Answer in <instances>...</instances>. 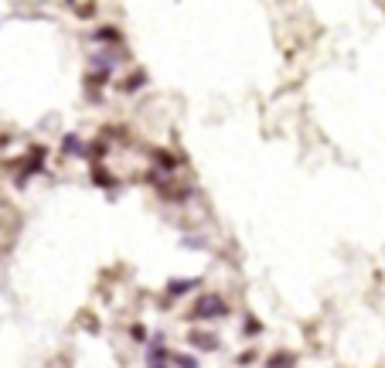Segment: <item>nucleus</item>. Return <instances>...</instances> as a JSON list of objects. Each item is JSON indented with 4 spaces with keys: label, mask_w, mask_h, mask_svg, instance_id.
Returning <instances> with one entry per match:
<instances>
[{
    "label": "nucleus",
    "mask_w": 385,
    "mask_h": 368,
    "mask_svg": "<svg viewBox=\"0 0 385 368\" xmlns=\"http://www.w3.org/2000/svg\"><path fill=\"white\" fill-rule=\"evenodd\" d=\"M188 317L191 321H222V317H229V300L222 293H201Z\"/></svg>",
    "instance_id": "obj_1"
},
{
    "label": "nucleus",
    "mask_w": 385,
    "mask_h": 368,
    "mask_svg": "<svg viewBox=\"0 0 385 368\" xmlns=\"http://www.w3.org/2000/svg\"><path fill=\"white\" fill-rule=\"evenodd\" d=\"M44 154H48V150H44L41 143H35V147L28 150V161H24V170H21V177H17V188H24L28 177H35V174L44 170Z\"/></svg>",
    "instance_id": "obj_2"
},
{
    "label": "nucleus",
    "mask_w": 385,
    "mask_h": 368,
    "mask_svg": "<svg viewBox=\"0 0 385 368\" xmlns=\"http://www.w3.org/2000/svg\"><path fill=\"white\" fill-rule=\"evenodd\" d=\"M144 358H147V365H151V368H171V351L164 348V341H160V338H154V341L147 344Z\"/></svg>",
    "instance_id": "obj_3"
},
{
    "label": "nucleus",
    "mask_w": 385,
    "mask_h": 368,
    "mask_svg": "<svg viewBox=\"0 0 385 368\" xmlns=\"http://www.w3.org/2000/svg\"><path fill=\"white\" fill-rule=\"evenodd\" d=\"M191 290H198V277L171 280V283H167V290H164V293H167V297H164V304H167V300H181V297H188Z\"/></svg>",
    "instance_id": "obj_4"
},
{
    "label": "nucleus",
    "mask_w": 385,
    "mask_h": 368,
    "mask_svg": "<svg viewBox=\"0 0 385 368\" xmlns=\"http://www.w3.org/2000/svg\"><path fill=\"white\" fill-rule=\"evenodd\" d=\"M188 341L198 344L201 351H215V348H219V338H215V334H208V331H191V334H188Z\"/></svg>",
    "instance_id": "obj_5"
},
{
    "label": "nucleus",
    "mask_w": 385,
    "mask_h": 368,
    "mask_svg": "<svg viewBox=\"0 0 385 368\" xmlns=\"http://www.w3.org/2000/svg\"><path fill=\"white\" fill-rule=\"evenodd\" d=\"M62 150H65L69 157H85V143L78 140V133H65V140H62Z\"/></svg>",
    "instance_id": "obj_6"
},
{
    "label": "nucleus",
    "mask_w": 385,
    "mask_h": 368,
    "mask_svg": "<svg viewBox=\"0 0 385 368\" xmlns=\"http://www.w3.org/2000/svg\"><path fill=\"white\" fill-rule=\"evenodd\" d=\"M154 164L157 167H160V170H167V174H171V170H178V157H174V154H167V150H154Z\"/></svg>",
    "instance_id": "obj_7"
},
{
    "label": "nucleus",
    "mask_w": 385,
    "mask_h": 368,
    "mask_svg": "<svg viewBox=\"0 0 385 368\" xmlns=\"http://www.w3.org/2000/svg\"><path fill=\"white\" fill-rule=\"evenodd\" d=\"M266 365L270 368H293V355H283V351H280V355H273Z\"/></svg>",
    "instance_id": "obj_8"
},
{
    "label": "nucleus",
    "mask_w": 385,
    "mask_h": 368,
    "mask_svg": "<svg viewBox=\"0 0 385 368\" xmlns=\"http://www.w3.org/2000/svg\"><path fill=\"white\" fill-rule=\"evenodd\" d=\"M92 181H96L99 188H110V184H116V177H110L103 167H96V170H92Z\"/></svg>",
    "instance_id": "obj_9"
},
{
    "label": "nucleus",
    "mask_w": 385,
    "mask_h": 368,
    "mask_svg": "<svg viewBox=\"0 0 385 368\" xmlns=\"http://www.w3.org/2000/svg\"><path fill=\"white\" fill-rule=\"evenodd\" d=\"M171 362H174V368H201L191 355H171Z\"/></svg>",
    "instance_id": "obj_10"
},
{
    "label": "nucleus",
    "mask_w": 385,
    "mask_h": 368,
    "mask_svg": "<svg viewBox=\"0 0 385 368\" xmlns=\"http://www.w3.org/2000/svg\"><path fill=\"white\" fill-rule=\"evenodd\" d=\"M181 249H205V239H198V236H185V239H181Z\"/></svg>",
    "instance_id": "obj_11"
},
{
    "label": "nucleus",
    "mask_w": 385,
    "mask_h": 368,
    "mask_svg": "<svg viewBox=\"0 0 385 368\" xmlns=\"http://www.w3.org/2000/svg\"><path fill=\"white\" fill-rule=\"evenodd\" d=\"M130 334H133V341H140V344L147 341V327H144V324H133V327H130Z\"/></svg>",
    "instance_id": "obj_12"
},
{
    "label": "nucleus",
    "mask_w": 385,
    "mask_h": 368,
    "mask_svg": "<svg viewBox=\"0 0 385 368\" xmlns=\"http://www.w3.org/2000/svg\"><path fill=\"white\" fill-rule=\"evenodd\" d=\"M96 38H99V41H116L119 35H116V28H99V31H96Z\"/></svg>",
    "instance_id": "obj_13"
},
{
    "label": "nucleus",
    "mask_w": 385,
    "mask_h": 368,
    "mask_svg": "<svg viewBox=\"0 0 385 368\" xmlns=\"http://www.w3.org/2000/svg\"><path fill=\"white\" fill-rule=\"evenodd\" d=\"M242 331H246V334H259L263 327L256 324V317H246V324H242Z\"/></svg>",
    "instance_id": "obj_14"
},
{
    "label": "nucleus",
    "mask_w": 385,
    "mask_h": 368,
    "mask_svg": "<svg viewBox=\"0 0 385 368\" xmlns=\"http://www.w3.org/2000/svg\"><path fill=\"white\" fill-rule=\"evenodd\" d=\"M133 76H137V79H130V82H126V89H130V92H133L137 85H144V82H147V76H144V72H133Z\"/></svg>",
    "instance_id": "obj_15"
}]
</instances>
